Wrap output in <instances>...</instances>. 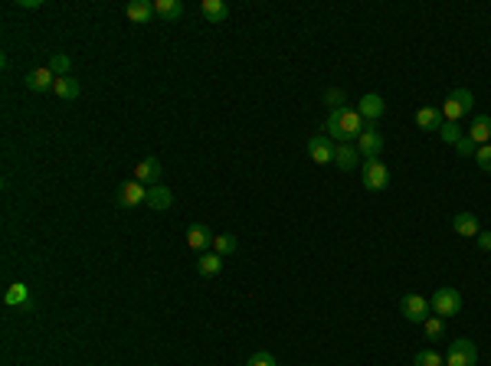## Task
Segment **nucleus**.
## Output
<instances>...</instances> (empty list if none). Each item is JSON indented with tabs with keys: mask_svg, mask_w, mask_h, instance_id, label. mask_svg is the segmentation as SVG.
Instances as JSON below:
<instances>
[{
	"mask_svg": "<svg viewBox=\"0 0 491 366\" xmlns=\"http://www.w3.org/2000/svg\"><path fill=\"white\" fill-rule=\"evenodd\" d=\"M364 118H360V112L357 108H338V112L327 114L325 121V131L327 138H334V144H354V141L360 138V131H364Z\"/></svg>",
	"mask_w": 491,
	"mask_h": 366,
	"instance_id": "f257e3e1",
	"label": "nucleus"
},
{
	"mask_svg": "<svg viewBox=\"0 0 491 366\" xmlns=\"http://www.w3.org/2000/svg\"><path fill=\"white\" fill-rule=\"evenodd\" d=\"M429 307H432V314L436 317H459L462 314V307H465V301H462V294H459V288H436V294L429 298Z\"/></svg>",
	"mask_w": 491,
	"mask_h": 366,
	"instance_id": "f03ea898",
	"label": "nucleus"
},
{
	"mask_svg": "<svg viewBox=\"0 0 491 366\" xmlns=\"http://www.w3.org/2000/svg\"><path fill=\"white\" fill-rule=\"evenodd\" d=\"M383 148H387V141H383V134H380V125L367 121L364 131H360V138H357V151H360V157H364V161H377L380 154H383Z\"/></svg>",
	"mask_w": 491,
	"mask_h": 366,
	"instance_id": "7ed1b4c3",
	"label": "nucleus"
},
{
	"mask_svg": "<svg viewBox=\"0 0 491 366\" xmlns=\"http://www.w3.org/2000/svg\"><path fill=\"white\" fill-rule=\"evenodd\" d=\"M472 105H475V95L468 89H452L449 92V99L442 101V118L445 121H459L462 114L472 112Z\"/></svg>",
	"mask_w": 491,
	"mask_h": 366,
	"instance_id": "20e7f679",
	"label": "nucleus"
},
{
	"mask_svg": "<svg viewBox=\"0 0 491 366\" xmlns=\"http://www.w3.org/2000/svg\"><path fill=\"white\" fill-rule=\"evenodd\" d=\"M115 203H118L122 210H131V206H148V187L138 183L135 177L125 180V183H118V190H115Z\"/></svg>",
	"mask_w": 491,
	"mask_h": 366,
	"instance_id": "39448f33",
	"label": "nucleus"
},
{
	"mask_svg": "<svg viewBox=\"0 0 491 366\" xmlns=\"http://www.w3.org/2000/svg\"><path fill=\"white\" fill-rule=\"evenodd\" d=\"M360 177H364V187L370 190V193H380V190L390 187V170H387V164H383L380 157L360 164Z\"/></svg>",
	"mask_w": 491,
	"mask_h": 366,
	"instance_id": "423d86ee",
	"label": "nucleus"
},
{
	"mask_svg": "<svg viewBox=\"0 0 491 366\" xmlns=\"http://www.w3.org/2000/svg\"><path fill=\"white\" fill-rule=\"evenodd\" d=\"M400 314H403V321H410V324H426L429 317H432V307H429V301L423 294H403Z\"/></svg>",
	"mask_w": 491,
	"mask_h": 366,
	"instance_id": "0eeeda50",
	"label": "nucleus"
},
{
	"mask_svg": "<svg viewBox=\"0 0 491 366\" xmlns=\"http://www.w3.org/2000/svg\"><path fill=\"white\" fill-rule=\"evenodd\" d=\"M479 363V350L475 343L459 337V340L449 343V354H445V366H475Z\"/></svg>",
	"mask_w": 491,
	"mask_h": 366,
	"instance_id": "6e6552de",
	"label": "nucleus"
},
{
	"mask_svg": "<svg viewBox=\"0 0 491 366\" xmlns=\"http://www.w3.org/2000/svg\"><path fill=\"white\" fill-rule=\"evenodd\" d=\"M213 239H216V236L210 232V226H206V223H190V226H187V245L197 255L210 252V249H213Z\"/></svg>",
	"mask_w": 491,
	"mask_h": 366,
	"instance_id": "1a4fd4ad",
	"label": "nucleus"
},
{
	"mask_svg": "<svg viewBox=\"0 0 491 366\" xmlns=\"http://www.w3.org/2000/svg\"><path fill=\"white\" fill-rule=\"evenodd\" d=\"M334 141L327 138V134H311L308 138V157L315 161V164H331L334 161Z\"/></svg>",
	"mask_w": 491,
	"mask_h": 366,
	"instance_id": "9d476101",
	"label": "nucleus"
},
{
	"mask_svg": "<svg viewBox=\"0 0 491 366\" xmlns=\"http://www.w3.org/2000/svg\"><path fill=\"white\" fill-rule=\"evenodd\" d=\"M161 174H164V167L157 157H144V161H138V167H135V180L144 183L148 190L161 183Z\"/></svg>",
	"mask_w": 491,
	"mask_h": 366,
	"instance_id": "9b49d317",
	"label": "nucleus"
},
{
	"mask_svg": "<svg viewBox=\"0 0 491 366\" xmlns=\"http://www.w3.org/2000/svg\"><path fill=\"white\" fill-rule=\"evenodd\" d=\"M357 112H360V118H364V121H374V125H377L380 118L387 114V101L380 99L377 92H367L364 99H360V108H357Z\"/></svg>",
	"mask_w": 491,
	"mask_h": 366,
	"instance_id": "f8f14e48",
	"label": "nucleus"
},
{
	"mask_svg": "<svg viewBox=\"0 0 491 366\" xmlns=\"http://www.w3.org/2000/svg\"><path fill=\"white\" fill-rule=\"evenodd\" d=\"M23 85L30 92H52V85H56V76H52L46 65H39V69H30L23 76Z\"/></svg>",
	"mask_w": 491,
	"mask_h": 366,
	"instance_id": "ddd939ff",
	"label": "nucleus"
},
{
	"mask_svg": "<svg viewBox=\"0 0 491 366\" xmlns=\"http://www.w3.org/2000/svg\"><path fill=\"white\" fill-rule=\"evenodd\" d=\"M452 229H455V236H465V239H475L481 232L479 226V216L475 213H468V210H462V213H455L452 216Z\"/></svg>",
	"mask_w": 491,
	"mask_h": 366,
	"instance_id": "4468645a",
	"label": "nucleus"
},
{
	"mask_svg": "<svg viewBox=\"0 0 491 366\" xmlns=\"http://www.w3.org/2000/svg\"><path fill=\"white\" fill-rule=\"evenodd\" d=\"M3 304H7V307H20V311L33 307V301H30V288H26L23 281L7 285V291H3Z\"/></svg>",
	"mask_w": 491,
	"mask_h": 366,
	"instance_id": "2eb2a0df",
	"label": "nucleus"
},
{
	"mask_svg": "<svg viewBox=\"0 0 491 366\" xmlns=\"http://www.w3.org/2000/svg\"><path fill=\"white\" fill-rule=\"evenodd\" d=\"M125 17L131 23H151V17H157V13H154L151 0H131L125 7Z\"/></svg>",
	"mask_w": 491,
	"mask_h": 366,
	"instance_id": "dca6fc26",
	"label": "nucleus"
},
{
	"mask_svg": "<svg viewBox=\"0 0 491 366\" xmlns=\"http://www.w3.org/2000/svg\"><path fill=\"white\" fill-rule=\"evenodd\" d=\"M357 164H360V151L354 144H338L334 148V167L338 170H354Z\"/></svg>",
	"mask_w": 491,
	"mask_h": 366,
	"instance_id": "f3484780",
	"label": "nucleus"
},
{
	"mask_svg": "<svg viewBox=\"0 0 491 366\" xmlns=\"http://www.w3.org/2000/svg\"><path fill=\"white\" fill-rule=\"evenodd\" d=\"M468 138L475 141V144H488L491 141V114H475V118H472V128H468L465 131Z\"/></svg>",
	"mask_w": 491,
	"mask_h": 366,
	"instance_id": "a211bd4d",
	"label": "nucleus"
},
{
	"mask_svg": "<svg viewBox=\"0 0 491 366\" xmlns=\"http://www.w3.org/2000/svg\"><path fill=\"white\" fill-rule=\"evenodd\" d=\"M442 108H436V105H426V108H419L416 112V125L423 128V131H439L442 128Z\"/></svg>",
	"mask_w": 491,
	"mask_h": 366,
	"instance_id": "6ab92c4d",
	"label": "nucleus"
},
{
	"mask_svg": "<svg viewBox=\"0 0 491 366\" xmlns=\"http://www.w3.org/2000/svg\"><path fill=\"white\" fill-rule=\"evenodd\" d=\"M148 206H151V210H157V213L171 210V206H174V193H171V187L157 183V187L148 190Z\"/></svg>",
	"mask_w": 491,
	"mask_h": 366,
	"instance_id": "aec40b11",
	"label": "nucleus"
},
{
	"mask_svg": "<svg viewBox=\"0 0 491 366\" xmlns=\"http://www.w3.org/2000/svg\"><path fill=\"white\" fill-rule=\"evenodd\" d=\"M200 13H203V20H210V23L229 20V7L223 0H200Z\"/></svg>",
	"mask_w": 491,
	"mask_h": 366,
	"instance_id": "412c9836",
	"label": "nucleus"
},
{
	"mask_svg": "<svg viewBox=\"0 0 491 366\" xmlns=\"http://www.w3.org/2000/svg\"><path fill=\"white\" fill-rule=\"evenodd\" d=\"M79 79L73 76H63V79H56V85H52V95L56 99H63V101H76L79 99Z\"/></svg>",
	"mask_w": 491,
	"mask_h": 366,
	"instance_id": "4be33fe9",
	"label": "nucleus"
},
{
	"mask_svg": "<svg viewBox=\"0 0 491 366\" xmlns=\"http://www.w3.org/2000/svg\"><path fill=\"white\" fill-rule=\"evenodd\" d=\"M220 268H223V255L203 252L200 258H197V275H200V278H213V275H220Z\"/></svg>",
	"mask_w": 491,
	"mask_h": 366,
	"instance_id": "5701e85b",
	"label": "nucleus"
},
{
	"mask_svg": "<svg viewBox=\"0 0 491 366\" xmlns=\"http://www.w3.org/2000/svg\"><path fill=\"white\" fill-rule=\"evenodd\" d=\"M154 13L161 20H167V23H174V20L184 17V3L180 0H154Z\"/></svg>",
	"mask_w": 491,
	"mask_h": 366,
	"instance_id": "b1692460",
	"label": "nucleus"
},
{
	"mask_svg": "<svg viewBox=\"0 0 491 366\" xmlns=\"http://www.w3.org/2000/svg\"><path fill=\"white\" fill-rule=\"evenodd\" d=\"M46 69H50L56 79L73 76V63H69V56H66V52H50V59H46Z\"/></svg>",
	"mask_w": 491,
	"mask_h": 366,
	"instance_id": "393cba45",
	"label": "nucleus"
},
{
	"mask_svg": "<svg viewBox=\"0 0 491 366\" xmlns=\"http://www.w3.org/2000/svg\"><path fill=\"white\" fill-rule=\"evenodd\" d=\"M236 245H240V242H236V236H233V232H223V236H216V239H213V252L227 258V255L236 252Z\"/></svg>",
	"mask_w": 491,
	"mask_h": 366,
	"instance_id": "a878e982",
	"label": "nucleus"
},
{
	"mask_svg": "<svg viewBox=\"0 0 491 366\" xmlns=\"http://www.w3.org/2000/svg\"><path fill=\"white\" fill-rule=\"evenodd\" d=\"M423 334H426V340H442V337H445V321L432 314L426 324H423Z\"/></svg>",
	"mask_w": 491,
	"mask_h": 366,
	"instance_id": "bb28decb",
	"label": "nucleus"
},
{
	"mask_svg": "<svg viewBox=\"0 0 491 366\" xmlns=\"http://www.w3.org/2000/svg\"><path fill=\"white\" fill-rule=\"evenodd\" d=\"M413 366H445V356L439 350H419L413 356Z\"/></svg>",
	"mask_w": 491,
	"mask_h": 366,
	"instance_id": "cd10ccee",
	"label": "nucleus"
},
{
	"mask_svg": "<svg viewBox=\"0 0 491 366\" xmlns=\"http://www.w3.org/2000/svg\"><path fill=\"white\" fill-rule=\"evenodd\" d=\"M465 131L459 128V121H442V128H439V138L445 141V144H459V138H462Z\"/></svg>",
	"mask_w": 491,
	"mask_h": 366,
	"instance_id": "c85d7f7f",
	"label": "nucleus"
},
{
	"mask_svg": "<svg viewBox=\"0 0 491 366\" xmlns=\"http://www.w3.org/2000/svg\"><path fill=\"white\" fill-rule=\"evenodd\" d=\"M325 105L331 108V112L344 108V89H327V92H325Z\"/></svg>",
	"mask_w": 491,
	"mask_h": 366,
	"instance_id": "c756f323",
	"label": "nucleus"
},
{
	"mask_svg": "<svg viewBox=\"0 0 491 366\" xmlns=\"http://www.w3.org/2000/svg\"><path fill=\"white\" fill-rule=\"evenodd\" d=\"M475 161H479V167L485 174H491V144H481L479 151H475Z\"/></svg>",
	"mask_w": 491,
	"mask_h": 366,
	"instance_id": "7c9ffc66",
	"label": "nucleus"
},
{
	"mask_svg": "<svg viewBox=\"0 0 491 366\" xmlns=\"http://www.w3.org/2000/svg\"><path fill=\"white\" fill-rule=\"evenodd\" d=\"M455 151L462 154V157H472V154L479 151V144H475V141L468 138V134H462V138H459V144H455Z\"/></svg>",
	"mask_w": 491,
	"mask_h": 366,
	"instance_id": "2f4dec72",
	"label": "nucleus"
},
{
	"mask_svg": "<svg viewBox=\"0 0 491 366\" xmlns=\"http://www.w3.org/2000/svg\"><path fill=\"white\" fill-rule=\"evenodd\" d=\"M246 366H276V356L265 354V350H259V354H252L249 360H246Z\"/></svg>",
	"mask_w": 491,
	"mask_h": 366,
	"instance_id": "473e14b6",
	"label": "nucleus"
},
{
	"mask_svg": "<svg viewBox=\"0 0 491 366\" xmlns=\"http://www.w3.org/2000/svg\"><path fill=\"white\" fill-rule=\"evenodd\" d=\"M475 242H479L481 252H491V232H479V236H475Z\"/></svg>",
	"mask_w": 491,
	"mask_h": 366,
	"instance_id": "72a5a7b5",
	"label": "nucleus"
},
{
	"mask_svg": "<svg viewBox=\"0 0 491 366\" xmlns=\"http://www.w3.org/2000/svg\"><path fill=\"white\" fill-rule=\"evenodd\" d=\"M17 7H20V10H39L43 0H17Z\"/></svg>",
	"mask_w": 491,
	"mask_h": 366,
	"instance_id": "f704fd0d",
	"label": "nucleus"
}]
</instances>
